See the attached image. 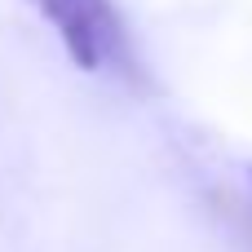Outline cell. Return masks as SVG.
<instances>
[{
    "instance_id": "obj_1",
    "label": "cell",
    "mask_w": 252,
    "mask_h": 252,
    "mask_svg": "<svg viewBox=\"0 0 252 252\" xmlns=\"http://www.w3.org/2000/svg\"><path fill=\"white\" fill-rule=\"evenodd\" d=\"M31 4L58 31L66 58L80 71H102V66H120L124 75L137 71L133 49H128V31H124L111 0H31Z\"/></svg>"
}]
</instances>
